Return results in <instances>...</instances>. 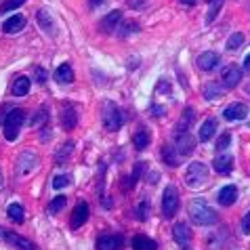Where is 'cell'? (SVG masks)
Masks as SVG:
<instances>
[{"mask_svg":"<svg viewBox=\"0 0 250 250\" xmlns=\"http://www.w3.org/2000/svg\"><path fill=\"white\" fill-rule=\"evenodd\" d=\"M99 2H103V0H91V9H95V6L99 4Z\"/></svg>","mask_w":250,"mask_h":250,"instance_id":"7dc6e473","label":"cell"},{"mask_svg":"<svg viewBox=\"0 0 250 250\" xmlns=\"http://www.w3.org/2000/svg\"><path fill=\"white\" fill-rule=\"evenodd\" d=\"M120 21H122V13L120 11H114V13H109L107 17L101 19L99 30L101 32H114V30H118V23H120Z\"/></svg>","mask_w":250,"mask_h":250,"instance_id":"ac0fdd59","label":"cell"},{"mask_svg":"<svg viewBox=\"0 0 250 250\" xmlns=\"http://www.w3.org/2000/svg\"><path fill=\"white\" fill-rule=\"evenodd\" d=\"M193 147H196V143H193V137L189 135V130L187 133H175V149L181 156H189Z\"/></svg>","mask_w":250,"mask_h":250,"instance_id":"9c48e42d","label":"cell"},{"mask_svg":"<svg viewBox=\"0 0 250 250\" xmlns=\"http://www.w3.org/2000/svg\"><path fill=\"white\" fill-rule=\"evenodd\" d=\"M229 143H231V135H229V133L221 135V137H219V141H217V149H219V151L227 149V147H229Z\"/></svg>","mask_w":250,"mask_h":250,"instance_id":"8d00e7d4","label":"cell"},{"mask_svg":"<svg viewBox=\"0 0 250 250\" xmlns=\"http://www.w3.org/2000/svg\"><path fill=\"white\" fill-rule=\"evenodd\" d=\"M6 214H9L11 221H15V223H23L25 221V214H23V206L21 204H11L6 208Z\"/></svg>","mask_w":250,"mask_h":250,"instance_id":"f1b7e54d","label":"cell"},{"mask_svg":"<svg viewBox=\"0 0 250 250\" xmlns=\"http://www.w3.org/2000/svg\"><path fill=\"white\" fill-rule=\"evenodd\" d=\"M244 67L248 69V72H250V53L246 55V59H244Z\"/></svg>","mask_w":250,"mask_h":250,"instance_id":"f6af8a7d","label":"cell"},{"mask_svg":"<svg viewBox=\"0 0 250 250\" xmlns=\"http://www.w3.org/2000/svg\"><path fill=\"white\" fill-rule=\"evenodd\" d=\"M147 2H149V0H126L128 9H137V11L147 9Z\"/></svg>","mask_w":250,"mask_h":250,"instance_id":"74e56055","label":"cell"},{"mask_svg":"<svg viewBox=\"0 0 250 250\" xmlns=\"http://www.w3.org/2000/svg\"><path fill=\"white\" fill-rule=\"evenodd\" d=\"M30 78L27 76H19V78L13 82V95L15 97H23V95H27L30 93Z\"/></svg>","mask_w":250,"mask_h":250,"instance_id":"cb8c5ba5","label":"cell"},{"mask_svg":"<svg viewBox=\"0 0 250 250\" xmlns=\"http://www.w3.org/2000/svg\"><path fill=\"white\" fill-rule=\"evenodd\" d=\"M225 120L229 122H240V120H244V118L248 116V105L246 103H242V101H235V103H229V105L225 107Z\"/></svg>","mask_w":250,"mask_h":250,"instance_id":"ba28073f","label":"cell"},{"mask_svg":"<svg viewBox=\"0 0 250 250\" xmlns=\"http://www.w3.org/2000/svg\"><path fill=\"white\" fill-rule=\"evenodd\" d=\"M242 44H244V34H242V32L231 34L229 40H227V48H229V51H235V48H240Z\"/></svg>","mask_w":250,"mask_h":250,"instance_id":"4dcf8cb0","label":"cell"},{"mask_svg":"<svg viewBox=\"0 0 250 250\" xmlns=\"http://www.w3.org/2000/svg\"><path fill=\"white\" fill-rule=\"evenodd\" d=\"M162 160L166 162V166L177 168V166L181 164V154L175 149V145H164V147H162Z\"/></svg>","mask_w":250,"mask_h":250,"instance_id":"e0dca14e","label":"cell"},{"mask_svg":"<svg viewBox=\"0 0 250 250\" xmlns=\"http://www.w3.org/2000/svg\"><path fill=\"white\" fill-rule=\"evenodd\" d=\"M193 120H196V112H193V107H185V112L181 114V118H179V122H177L175 133H187L189 126L193 124Z\"/></svg>","mask_w":250,"mask_h":250,"instance_id":"ffe728a7","label":"cell"},{"mask_svg":"<svg viewBox=\"0 0 250 250\" xmlns=\"http://www.w3.org/2000/svg\"><path fill=\"white\" fill-rule=\"evenodd\" d=\"M172 235H175V242L181 248H187L191 244V229L185 223H177L175 227H172Z\"/></svg>","mask_w":250,"mask_h":250,"instance_id":"8fae6325","label":"cell"},{"mask_svg":"<svg viewBox=\"0 0 250 250\" xmlns=\"http://www.w3.org/2000/svg\"><path fill=\"white\" fill-rule=\"evenodd\" d=\"M181 2H183V4H187V6H193V4L198 2V0H181Z\"/></svg>","mask_w":250,"mask_h":250,"instance_id":"bcb514c9","label":"cell"},{"mask_svg":"<svg viewBox=\"0 0 250 250\" xmlns=\"http://www.w3.org/2000/svg\"><path fill=\"white\" fill-rule=\"evenodd\" d=\"M139 27H137V23H124V30H120V34L122 36H126L128 32H137Z\"/></svg>","mask_w":250,"mask_h":250,"instance_id":"60d3db41","label":"cell"},{"mask_svg":"<svg viewBox=\"0 0 250 250\" xmlns=\"http://www.w3.org/2000/svg\"><path fill=\"white\" fill-rule=\"evenodd\" d=\"M242 80V69L238 65H227L223 69V84L225 88H235Z\"/></svg>","mask_w":250,"mask_h":250,"instance_id":"7c38bea8","label":"cell"},{"mask_svg":"<svg viewBox=\"0 0 250 250\" xmlns=\"http://www.w3.org/2000/svg\"><path fill=\"white\" fill-rule=\"evenodd\" d=\"M120 248H122L120 235H101L97 240V250H120Z\"/></svg>","mask_w":250,"mask_h":250,"instance_id":"2e32d148","label":"cell"},{"mask_svg":"<svg viewBox=\"0 0 250 250\" xmlns=\"http://www.w3.org/2000/svg\"><path fill=\"white\" fill-rule=\"evenodd\" d=\"M55 80H57L59 84H72V82H74V69L69 67L67 63L59 65L57 72H55Z\"/></svg>","mask_w":250,"mask_h":250,"instance_id":"7402d4cb","label":"cell"},{"mask_svg":"<svg viewBox=\"0 0 250 250\" xmlns=\"http://www.w3.org/2000/svg\"><path fill=\"white\" fill-rule=\"evenodd\" d=\"M206 177H208L206 166L200 164V162H193V164H189V168L185 172V183L191 185V187H200V185L206 183Z\"/></svg>","mask_w":250,"mask_h":250,"instance_id":"5b68a950","label":"cell"},{"mask_svg":"<svg viewBox=\"0 0 250 250\" xmlns=\"http://www.w3.org/2000/svg\"><path fill=\"white\" fill-rule=\"evenodd\" d=\"M65 204H67V198H65V196H57L51 204H48V212H51V214H57Z\"/></svg>","mask_w":250,"mask_h":250,"instance_id":"1f68e13d","label":"cell"},{"mask_svg":"<svg viewBox=\"0 0 250 250\" xmlns=\"http://www.w3.org/2000/svg\"><path fill=\"white\" fill-rule=\"evenodd\" d=\"M225 95V86H221L219 82H208V84L204 86V97L206 99H219V97Z\"/></svg>","mask_w":250,"mask_h":250,"instance_id":"484cf974","label":"cell"},{"mask_svg":"<svg viewBox=\"0 0 250 250\" xmlns=\"http://www.w3.org/2000/svg\"><path fill=\"white\" fill-rule=\"evenodd\" d=\"M133 248L135 250H156V242L147 238V235H135Z\"/></svg>","mask_w":250,"mask_h":250,"instance_id":"4316f807","label":"cell"},{"mask_svg":"<svg viewBox=\"0 0 250 250\" xmlns=\"http://www.w3.org/2000/svg\"><path fill=\"white\" fill-rule=\"evenodd\" d=\"M36 166H38V156L34 154V151H23V154L17 158L15 170H17L19 177H25L27 172H32L34 168H36Z\"/></svg>","mask_w":250,"mask_h":250,"instance_id":"8992f818","label":"cell"},{"mask_svg":"<svg viewBox=\"0 0 250 250\" xmlns=\"http://www.w3.org/2000/svg\"><path fill=\"white\" fill-rule=\"evenodd\" d=\"M36 19H38L40 27H42L46 34H55V19H53V15H51V13H48L46 9H40L38 15H36Z\"/></svg>","mask_w":250,"mask_h":250,"instance_id":"44dd1931","label":"cell"},{"mask_svg":"<svg viewBox=\"0 0 250 250\" xmlns=\"http://www.w3.org/2000/svg\"><path fill=\"white\" fill-rule=\"evenodd\" d=\"M25 120V114H23V109H11L9 107V112L4 114V137H6V141H15V139L19 137V130H21V124Z\"/></svg>","mask_w":250,"mask_h":250,"instance_id":"7a4b0ae2","label":"cell"},{"mask_svg":"<svg viewBox=\"0 0 250 250\" xmlns=\"http://www.w3.org/2000/svg\"><path fill=\"white\" fill-rule=\"evenodd\" d=\"M61 126H63L65 130H72L78 126V112H76V107L74 105H63V109H61Z\"/></svg>","mask_w":250,"mask_h":250,"instance_id":"30bf717a","label":"cell"},{"mask_svg":"<svg viewBox=\"0 0 250 250\" xmlns=\"http://www.w3.org/2000/svg\"><path fill=\"white\" fill-rule=\"evenodd\" d=\"M0 189H2V172H0Z\"/></svg>","mask_w":250,"mask_h":250,"instance_id":"c3c4849f","label":"cell"},{"mask_svg":"<svg viewBox=\"0 0 250 250\" xmlns=\"http://www.w3.org/2000/svg\"><path fill=\"white\" fill-rule=\"evenodd\" d=\"M72 149H74V143H72V141H67L63 147H61L59 154H57V162H59V164H63V162H65V158L72 154Z\"/></svg>","mask_w":250,"mask_h":250,"instance_id":"e575fe53","label":"cell"},{"mask_svg":"<svg viewBox=\"0 0 250 250\" xmlns=\"http://www.w3.org/2000/svg\"><path fill=\"white\" fill-rule=\"evenodd\" d=\"M46 120H48V109L40 107L38 112L32 116V126L34 128H42V126H46Z\"/></svg>","mask_w":250,"mask_h":250,"instance_id":"f546056e","label":"cell"},{"mask_svg":"<svg viewBox=\"0 0 250 250\" xmlns=\"http://www.w3.org/2000/svg\"><path fill=\"white\" fill-rule=\"evenodd\" d=\"M214 130H217V120H214V118H208L202 126H200V141H204V143L210 141Z\"/></svg>","mask_w":250,"mask_h":250,"instance_id":"603a6c76","label":"cell"},{"mask_svg":"<svg viewBox=\"0 0 250 250\" xmlns=\"http://www.w3.org/2000/svg\"><path fill=\"white\" fill-rule=\"evenodd\" d=\"M147 181H149V183H156V181H158V172H149V175H147Z\"/></svg>","mask_w":250,"mask_h":250,"instance_id":"7bdbcfd3","label":"cell"},{"mask_svg":"<svg viewBox=\"0 0 250 250\" xmlns=\"http://www.w3.org/2000/svg\"><path fill=\"white\" fill-rule=\"evenodd\" d=\"M122 112L120 107L114 105V103H105V109H103V124H105V128L109 133H116V130L122 128Z\"/></svg>","mask_w":250,"mask_h":250,"instance_id":"3957f363","label":"cell"},{"mask_svg":"<svg viewBox=\"0 0 250 250\" xmlns=\"http://www.w3.org/2000/svg\"><path fill=\"white\" fill-rule=\"evenodd\" d=\"M0 235L9 242L11 246H15L17 250H36V244H34L32 240H27L23 238V235H19V233H13V231H4V229H0Z\"/></svg>","mask_w":250,"mask_h":250,"instance_id":"52a82bcc","label":"cell"},{"mask_svg":"<svg viewBox=\"0 0 250 250\" xmlns=\"http://www.w3.org/2000/svg\"><path fill=\"white\" fill-rule=\"evenodd\" d=\"M219 55L217 53H212V51H206V53H202L198 57V65H200V69L202 72H210V69H214L219 65Z\"/></svg>","mask_w":250,"mask_h":250,"instance_id":"9a60e30c","label":"cell"},{"mask_svg":"<svg viewBox=\"0 0 250 250\" xmlns=\"http://www.w3.org/2000/svg\"><path fill=\"white\" fill-rule=\"evenodd\" d=\"M137 219H139V221H145V219H147V202H141V204H139V208H137Z\"/></svg>","mask_w":250,"mask_h":250,"instance_id":"f35d334b","label":"cell"},{"mask_svg":"<svg viewBox=\"0 0 250 250\" xmlns=\"http://www.w3.org/2000/svg\"><path fill=\"white\" fill-rule=\"evenodd\" d=\"M242 231H244L246 235L250 233V212H248L246 217H244V221H242Z\"/></svg>","mask_w":250,"mask_h":250,"instance_id":"b9f144b4","label":"cell"},{"mask_svg":"<svg viewBox=\"0 0 250 250\" xmlns=\"http://www.w3.org/2000/svg\"><path fill=\"white\" fill-rule=\"evenodd\" d=\"M69 185V177L67 175H59V177H55L53 179V189H63V187H67Z\"/></svg>","mask_w":250,"mask_h":250,"instance_id":"d590c367","label":"cell"},{"mask_svg":"<svg viewBox=\"0 0 250 250\" xmlns=\"http://www.w3.org/2000/svg\"><path fill=\"white\" fill-rule=\"evenodd\" d=\"M179 210V193L172 185H168L164 189V196H162V212L166 219H172Z\"/></svg>","mask_w":250,"mask_h":250,"instance_id":"277c9868","label":"cell"},{"mask_svg":"<svg viewBox=\"0 0 250 250\" xmlns=\"http://www.w3.org/2000/svg\"><path fill=\"white\" fill-rule=\"evenodd\" d=\"M23 2L25 0H2V2H0V13H9L13 9H19Z\"/></svg>","mask_w":250,"mask_h":250,"instance_id":"d6a6232c","label":"cell"},{"mask_svg":"<svg viewBox=\"0 0 250 250\" xmlns=\"http://www.w3.org/2000/svg\"><path fill=\"white\" fill-rule=\"evenodd\" d=\"M86 219H88V204L78 202L74 208V212H72V229H80L86 223Z\"/></svg>","mask_w":250,"mask_h":250,"instance_id":"4fadbf2b","label":"cell"},{"mask_svg":"<svg viewBox=\"0 0 250 250\" xmlns=\"http://www.w3.org/2000/svg\"><path fill=\"white\" fill-rule=\"evenodd\" d=\"M233 168V158L231 156H219L214 160V170L221 172V175H229Z\"/></svg>","mask_w":250,"mask_h":250,"instance_id":"d4e9b609","label":"cell"},{"mask_svg":"<svg viewBox=\"0 0 250 250\" xmlns=\"http://www.w3.org/2000/svg\"><path fill=\"white\" fill-rule=\"evenodd\" d=\"M217 200L221 206H231L235 200H238V187L235 185H225L223 189L217 193Z\"/></svg>","mask_w":250,"mask_h":250,"instance_id":"5bb4252c","label":"cell"},{"mask_svg":"<svg viewBox=\"0 0 250 250\" xmlns=\"http://www.w3.org/2000/svg\"><path fill=\"white\" fill-rule=\"evenodd\" d=\"M151 112H154L156 116H162V107H160V105H151Z\"/></svg>","mask_w":250,"mask_h":250,"instance_id":"ee69618b","label":"cell"},{"mask_svg":"<svg viewBox=\"0 0 250 250\" xmlns=\"http://www.w3.org/2000/svg\"><path fill=\"white\" fill-rule=\"evenodd\" d=\"M133 143H135V149L143 151L149 145V133L145 128H139L137 133H135V137H133Z\"/></svg>","mask_w":250,"mask_h":250,"instance_id":"83f0119b","label":"cell"},{"mask_svg":"<svg viewBox=\"0 0 250 250\" xmlns=\"http://www.w3.org/2000/svg\"><path fill=\"white\" fill-rule=\"evenodd\" d=\"M189 217L196 225H214L219 223V214L217 210H212L210 206L202 200H193L189 204Z\"/></svg>","mask_w":250,"mask_h":250,"instance_id":"6da1fadb","label":"cell"},{"mask_svg":"<svg viewBox=\"0 0 250 250\" xmlns=\"http://www.w3.org/2000/svg\"><path fill=\"white\" fill-rule=\"evenodd\" d=\"M23 27H25V17L23 15H13L2 23L4 34H17V32H21Z\"/></svg>","mask_w":250,"mask_h":250,"instance_id":"d6986e66","label":"cell"},{"mask_svg":"<svg viewBox=\"0 0 250 250\" xmlns=\"http://www.w3.org/2000/svg\"><path fill=\"white\" fill-rule=\"evenodd\" d=\"M36 80L40 82V84H44V82H46V69L36 67Z\"/></svg>","mask_w":250,"mask_h":250,"instance_id":"ab89813d","label":"cell"},{"mask_svg":"<svg viewBox=\"0 0 250 250\" xmlns=\"http://www.w3.org/2000/svg\"><path fill=\"white\" fill-rule=\"evenodd\" d=\"M221 4H223V0H210V11H208V15H206V23H212L214 21V17H217Z\"/></svg>","mask_w":250,"mask_h":250,"instance_id":"836d02e7","label":"cell"}]
</instances>
